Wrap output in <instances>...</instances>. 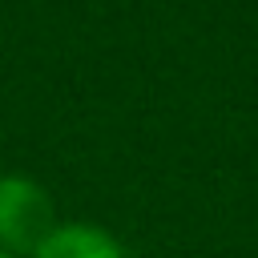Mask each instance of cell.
Returning <instances> with one entry per match:
<instances>
[{"instance_id":"1","label":"cell","mask_w":258,"mask_h":258,"mask_svg":"<svg viewBox=\"0 0 258 258\" xmlns=\"http://www.w3.org/2000/svg\"><path fill=\"white\" fill-rule=\"evenodd\" d=\"M56 214H52V198L40 181L20 177V173H4L0 177V250L16 254H36L40 242L56 230Z\"/></svg>"},{"instance_id":"2","label":"cell","mask_w":258,"mask_h":258,"mask_svg":"<svg viewBox=\"0 0 258 258\" xmlns=\"http://www.w3.org/2000/svg\"><path fill=\"white\" fill-rule=\"evenodd\" d=\"M32 258H125L121 242L89 222H60Z\"/></svg>"},{"instance_id":"3","label":"cell","mask_w":258,"mask_h":258,"mask_svg":"<svg viewBox=\"0 0 258 258\" xmlns=\"http://www.w3.org/2000/svg\"><path fill=\"white\" fill-rule=\"evenodd\" d=\"M0 258H12V254H8V250H0Z\"/></svg>"}]
</instances>
